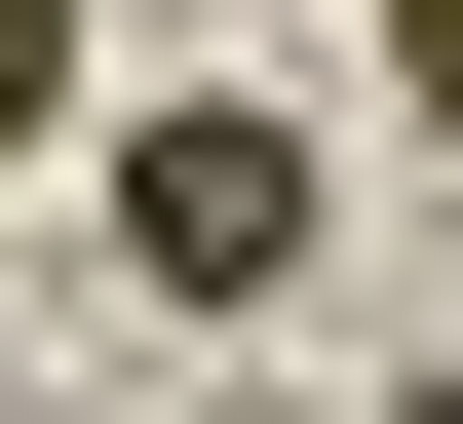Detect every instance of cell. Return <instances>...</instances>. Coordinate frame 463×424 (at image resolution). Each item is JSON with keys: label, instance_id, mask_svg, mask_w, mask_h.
<instances>
[{"label": "cell", "instance_id": "cell-1", "mask_svg": "<svg viewBox=\"0 0 463 424\" xmlns=\"http://www.w3.org/2000/svg\"><path fill=\"white\" fill-rule=\"evenodd\" d=\"M78 193H116V309H309V116H232V78H155V116H78Z\"/></svg>", "mask_w": 463, "mask_h": 424}, {"label": "cell", "instance_id": "cell-2", "mask_svg": "<svg viewBox=\"0 0 463 424\" xmlns=\"http://www.w3.org/2000/svg\"><path fill=\"white\" fill-rule=\"evenodd\" d=\"M78 116H116V78H78V0H0V155H78Z\"/></svg>", "mask_w": 463, "mask_h": 424}, {"label": "cell", "instance_id": "cell-3", "mask_svg": "<svg viewBox=\"0 0 463 424\" xmlns=\"http://www.w3.org/2000/svg\"><path fill=\"white\" fill-rule=\"evenodd\" d=\"M386 116H425V155H463V0H386Z\"/></svg>", "mask_w": 463, "mask_h": 424}]
</instances>
